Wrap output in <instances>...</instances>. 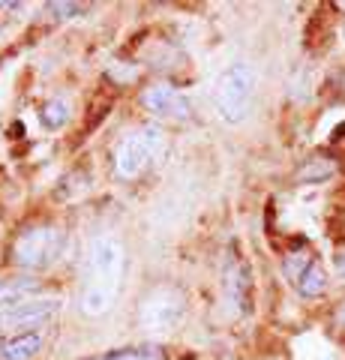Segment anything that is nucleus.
Wrapping results in <instances>:
<instances>
[{"instance_id":"20e7f679","label":"nucleus","mask_w":345,"mask_h":360,"mask_svg":"<svg viewBox=\"0 0 345 360\" xmlns=\"http://www.w3.org/2000/svg\"><path fill=\"white\" fill-rule=\"evenodd\" d=\"M66 250V234L54 225H33V229L21 231L18 240L13 246V258L18 267L25 270H48L51 264H58V258Z\"/></svg>"},{"instance_id":"4468645a","label":"nucleus","mask_w":345,"mask_h":360,"mask_svg":"<svg viewBox=\"0 0 345 360\" xmlns=\"http://www.w3.org/2000/svg\"><path fill=\"white\" fill-rule=\"evenodd\" d=\"M51 13H60V18H72V13H84L87 6H79V4H48Z\"/></svg>"},{"instance_id":"0eeeda50","label":"nucleus","mask_w":345,"mask_h":360,"mask_svg":"<svg viewBox=\"0 0 345 360\" xmlns=\"http://www.w3.org/2000/svg\"><path fill=\"white\" fill-rule=\"evenodd\" d=\"M181 315H183V297L174 288H157L144 303L141 321L148 324V330H169L181 321Z\"/></svg>"},{"instance_id":"2eb2a0df","label":"nucleus","mask_w":345,"mask_h":360,"mask_svg":"<svg viewBox=\"0 0 345 360\" xmlns=\"http://www.w3.org/2000/svg\"><path fill=\"white\" fill-rule=\"evenodd\" d=\"M339 274H342V276H345V255H342V258H339Z\"/></svg>"},{"instance_id":"7ed1b4c3","label":"nucleus","mask_w":345,"mask_h":360,"mask_svg":"<svg viewBox=\"0 0 345 360\" xmlns=\"http://www.w3.org/2000/svg\"><path fill=\"white\" fill-rule=\"evenodd\" d=\"M255 99V72L247 63H235L219 75L216 90H214V105L219 117L226 123H240L247 120L249 108Z\"/></svg>"},{"instance_id":"ddd939ff","label":"nucleus","mask_w":345,"mask_h":360,"mask_svg":"<svg viewBox=\"0 0 345 360\" xmlns=\"http://www.w3.org/2000/svg\"><path fill=\"white\" fill-rule=\"evenodd\" d=\"M91 360H165V352L160 345H136V348H117V352L99 354Z\"/></svg>"},{"instance_id":"f03ea898","label":"nucleus","mask_w":345,"mask_h":360,"mask_svg":"<svg viewBox=\"0 0 345 360\" xmlns=\"http://www.w3.org/2000/svg\"><path fill=\"white\" fill-rule=\"evenodd\" d=\"M165 150V132L160 127H138L126 132L115 148V174L120 180H136L148 174Z\"/></svg>"},{"instance_id":"dca6fc26","label":"nucleus","mask_w":345,"mask_h":360,"mask_svg":"<svg viewBox=\"0 0 345 360\" xmlns=\"http://www.w3.org/2000/svg\"><path fill=\"white\" fill-rule=\"evenodd\" d=\"M339 321H342V324H345V307H342V309H339Z\"/></svg>"},{"instance_id":"f257e3e1","label":"nucleus","mask_w":345,"mask_h":360,"mask_svg":"<svg viewBox=\"0 0 345 360\" xmlns=\"http://www.w3.org/2000/svg\"><path fill=\"white\" fill-rule=\"evenodd\" d=\"M124 274V246L115 238H99L91 243L82 276V309L87 315H103L117 297Z\"/></svg>"},{"instance_id":"9d476101","label":"nucleus","mask_w":345,"mask_h":360,"mask_svg":"<svg viewBox=\"0 0 345 360\" xmlns=\"http://www.w3.org/2000/svg\"><path fill=\"white\" fill-rule=\"evenodd\" d=\"M42 345H46V336L39 330L4 336V340H0V360H33L42 352Z\"/></svg>"},{"instance_id":"423d86ee","label":"nucleus","mask_w":345,"mask_h":360,"mask_svg":"<svg viewBox=\"0 0 345 360\" xmlns=\"http://www.w3.org/2000/svg\"><path fill=\"white\" fill-rule=\"evenodd\" d=\"M285 274L297 288V295L304 297H318L327 288V274L313 250H297L285 255Z\"/></svg>"},{"instance_id":"39448f33","label":"nucleus","mask_w":345,"mask_h":360,"mask_svg":"<svg viewBox=\"0 0 345 360\" xmlns=\"http://www.w3.org/2000/svg\"><path fill=\"white\" fill-rule=\"evenodd\" d=\"M60 312L58 297H27L21 303L0 309V333H37V328L48 324Z\"/></svg>"},{"instance_id":"1a4fd4ad","label":"nucleus","mask_w":345,"mask_h":360,"mask_svg":"<svg viewBox=\"0 0 345 360\" xmlns=\"http://www.w3.org/2000/svg\"><path fill=\"white\" fill-rule=\"evenodd\" d=\"M226 291H228V300L231 307L237 312H247L249 309V291H252V283H249V270L240 258H228L226 264Z\"/></svg>"},{"instance_id":"9b49d317","label":"nucleus","mask_w":345,"mask_h":360,"mask_svg":"<svg viewBox=\"0 0 345 360\" xmlns=\"http://www.w3.org/2000/svg\"><path fill=\"white\" fill-rule=\"evenodd\" d=\"M30 291H37V283H33V279H4V283H0V309L27 300Z\"/></svg>"},{"instance_id":"6e6552de","label":"nucleus","mask_w":345,"mask_h":360,"mask_svg":"<svg viewBox=\"0 0 345 360\" xmlns=\"http://www.w3.org/2000/svg\"><path fill=\"white\" fill-rule=\"evenodd\" d=\"M141 103L144 108L150 111V115H157L162 120H183L193 115V103H189V96L181 94L177 87L171 84H153L141 94Z\"/></svg>"},{"instance_id":"f8f14e48","label":"nucleus","mask_w":345,"mask_h":360,"mask_svg":"<svg viewBox=\"0 0 345 360\" xmlns=\"http://www.w3.org/2000/svg\"><path fill=\"white\" fill-rule=\"evenodd\" d=\"M66 120H70V103L63 96H54L39 108V123L46 129H60L66 127Z\"/></svg>"}]
</instances>
